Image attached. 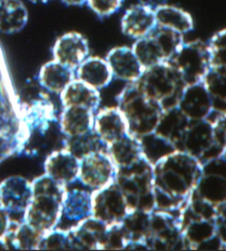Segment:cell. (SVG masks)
Returning <instances> with one entry per match:
<instances>
[{
	"label": "cell",
	"mask_w": 226,
	"mask_h": 251,
	"mask_svg": "<svg viewBox=\"0 0 226 251\" xmlns=\"http://www.w3.org/2000/svg\"><path fill=\"white\" fill-rule=\"evenodd\" d=\"M202 164L182 151H174L153 164L155 210L179 213L199 179Z\"/></svg>",
	"instance_id": "obj_1"
},
{
	"label": "cell",
	"mask_w": 226,
	"mask_h": 251,
	"mask_svg": "<svg viewBox=\"0 0 226 251\" xmlns=\"http://www.w3.org/2000/svg\"><path fill=\"white\" fill-rule=\"evenodd\" d=\"M217 208L191 195L179 212L187 251H226L217 234Z\"/></svg>",
	"instance_id": "obj_2"
},
{
	"label": "cell",
	"mask_w": 226,
	"mask_h": 251,
	"mask_svg": "<svg viewBox=\"0 0 226 251\" xmlns=\"http://www.w3.org/2000/svg\"><path fill=\"white\" fill-rule=\"evenodd\" d=\"M31 186V201L23 220L45 234L57 228L62 220L64 197L68 188L45 174L34 179Z\"/></svg>",
	"instance_id": "obj_3"
},
{
	"label": "cell",
	"mask_w": 226,
	"mask_h": 251,
	"mask_svg": "<svg viewBox=\"0 0 226 251\" xmlns=\"http://www.w3.org/2000/svg\"><path fill=\"white\" fill-rule=\"evenodd\" d=\"M117 106L126 120L130 135L142 139L154 133L163 109L140 90L136 81L128 82L117 97Z\"/></svg>",
	"instance_id": "obj_4"
},
{
	"label": "cell",
	"mask_w": 226,
	"mask_h": 251,
	"mask_svg": "<svg viewBox=\"0 0 226 251\" xmlns=\"http://www.w3.org/2000/svg\"><path fill=\"white\" fill-rule=\"evenodd\" d=\"M114 182L122 191L129 211H154L153 163L145 155L130 166L117 168Z\"/></svg>",
	"instance_id": "obj_5"
},
{
	"label": "cell",
	"mask_w": 226,
	"mask_h": 251,
	"mask_svg": "<svg viewBox=\"0 0 226 251\" xmlns=\"http://www.w3.org/2000/svg\"><path fill=\"white\" fill-rule=\"evenodd\" d=\"M136 83L149 99L159 104L163 111L178 106L185 83L170 61L143 70Z\"/></svg>",
	"instance_id": "obj_6"
},
{
	"label": "cell",
	"mask_w": 226,
	"mask_h": 251,
	"mask_svg": "<svg viewBox=\"0 0 226 251\" xmlns=\"http://www.w3.org/2000/svg\"><path fill=\"white\" fill-rule=\"evenodd\" d=\"M185 42L184 35L156 26L147 36L136 39L132 49L143 69L170 61Z\"/></svg>",
	"instance_id": "obj_7"
},
{
	"label": "cell",
	"mask_w": 226,
	"mask_h": 251,
	"mask_svg": "<svg viewBox=\"0 0 226 251\" xmlns=\"http://www.w3.org/2000/svg\"><path fill=\"white\" fill-rule=\"evenodd\" d=\"M145 243L149 251H186L179 213L159 210L151 211Z\"/></svg>",
	"instance_id": "obj_8"
},
{
	"label": "cell",
	"mask_w": 226,
	"mask_h": 251,
	"mask_svg": "<svg viewBox=\"0 0 226 251\" xmlns=\"http://www.w3.org/2000/svg\"><path fill=\"white\" fill-rule=\"evenodd\" d=\"M192 194L217 209L226 204V151L202 163L199 179Z\"/></svg>",
	"instance_id": "obj_9"
},
{
	"label": "cell",
	"mask_w": 226,
	"mask_h": 251,
	"mask_svg": "<svg viewBox=\"0 0 226 251\" xmlns=\"http://www.w3.org/2000/svg\"><path fill=\"white\" fill-rule=\"evenodd\" d=\"M185 85L203 81L210 69L208 45L203 41L184 42L170 60Z\"/></svg>",
	"instance_id": "obj_10"
},
{
	"label": "cell",
	"mask_w": 226,
	"mask_h": 251,
	"mask_svg": "<svg viewBox=\"0 0 226 251\" xmlns=\"http://www.w3.org/2000/svg\"><path fill=\"white\" fill-rule=\"evenodd\" d=\"M179 151L189 154L201 164L223 152L216 141L213 121L209 119L190 121Z\"/></svg>",
	"instance_id": "obj_11"
},
{
	"label": "cell",
	"mask_w": 226,
	"mask_h": 251,
	"mask_svg": "<svg viewBox=\"0 0 226 251\" xmlns=\"http://www.w3.org/2000/svg\"><path fill=\"white\" fill-rule=\"evenodd\" d=\"M128 212L126 198L114 181L92 192V217L104 224L119 223Z\"/></svg>",
	"instance_id": "obj_12"
},
{
	"label": "cell",
	"mask_w": 226,
	"mask_h": 251,
	"mask_svg": "<svg viewBox=\"0 0 226 251\" xmlns=\"http://www.w3.org/2000/svg\"><path fill=\"white\" fill-rule=\"evenodd\" d=\"M116 170L107 151L93 153L80 160L78 181L93 192L113 183Z\"/></svg>",
	"instance_id": "obj_13"
},
{
	"label": "cell",
	"mask_w": 226,
	"mask_h": 251,
	"mask_svg": "<svg viewBox=\"0 0 226 251\" xmlns=\"http://www.w3.org/2000/svg\"><path fill=\"white\" fill-rule=\"evenodd\" d=\"M53 59L75 70L90 55L86 37L78 32H69L58 38L53 47Z\"/></svg>",
	"instance_id": "obj_14"
},
{
	"label": "cell",
	"mask_w": 226,
	"mask_h": 251,
	"mask_svg": "<svg viewBox=\"0 0 226 251\" xmlns=\"http://www.w3.org/2000/svg\"><path fill=\"white\" fill-rule=\"evenodd\" d=\"M178 107L190 121L208 119L213 113L212 103L203 81L185 85Z\"/></svg>",
	"instance_id": "obj_15"
},
{
	"label": "cell",
	"mask_w": 226,
	"mask_h": 251,
	"mask_svg": "<svg viewBox=\"0 0 226 251\" xmlns=\"http://www.w3.org/2000/svg\"><path fill=\"white\" fill-rule=\"evenodd\" d=\"M32 198L31 182L21 176L0 183V203L10 214H24Z\"/></svg>",
	"instance_id": "obj_16"
},
{
	"label": "cell",
	"mask_w": 226,
	"mask_h": 251,
	"mask_svg": "<svg viewBox=\"0 0 226 251\" xmlns=\"http://www.w3.org/2000/svg\"><path fill=\"white\" fill-rule=\"evenodd\" d=\"M107 225L93 217L68 229L70 251L100 250Z\"/></svg>",
	"instance_id": "obj_17"
},
{
	"label": "cell",
	"mask_w": 226,
	"mask_h": 251,
	"mask_svg": "<svg viewBox=\"0 0 226 251\" xmlns=\"http://www.w3.org/2000/svg\"><path fill=\"white\" fill-rule=\"evenodd\" d=\"M80 160L68 150L50 153L45 161V174L68 188L78 181Z\"/></svg>",
	"instance_id": "obj_18"
},
{
	"label": "cell",
	"mask_w": 226,
	"mask_h": 251,
	"mask_svg": "<svg viewBox=\"0 0 226 251\" xmlns=\"http://www.w3.org/2000/svg\"><path fill=\"white\" fill-rule=\"evenodd\" d=\"M105 59L113 73V78L127 83L138 80L144 70L132 47L128 46L114 47L107 53Z\"/></svg>",
	"instance_id": "obj_19"
},
{
	"label": "cell",
	"mask_w": 226,
	"mask_h": 251,
	"mask_svg": "<svg viewBox=\"0 0 226 251\" xmlns=\"http://www.w3.org/2000/svg\"><path fill=\"white\" fill-rule=\"evenodd\" d=\"M189 123L190 121L178 106L166 109L162 112L153 135L179 151Z\"/></svg>",
	"instance_id": "obj_20"
},
{
	"label": "cell",
	"mask_w": 226,
	"mask_h": 251,
	"mask_svg": "<svg viewBox=\"0 0 226 251\" xmlns=\"http://www.w3.org/2000/svg\"><path fill=\"white\" fill-rule=\"evenodd\" d=\"M93 129L106 145L128 133L127 122L118 106L98 109Z\"/></svg>",
	"instance_id": "obj_21"
},
{
	"label": "cell",
	"mask_w": 226,
	"mask_h": 251,
	"mask_svg": "<svg viewBox=\"0 0 226 251\" xmlns=\"http://www.w3.org/2000/svg\"><path fill=\"white\" fill-rule=\"evenodd\" d=\"M156 26L155 10L139 3L128 7L121 18L123 34L135 40L147 36Z\"/></svg>",
	"instance_id": "obj_22"
},
{
	"label": "cell",
	"mask_w": 226,
	"mask_h": 251,
	"mask_svg": "<svg viewBox=\"0 0 226 251\" xmlns=\"http://www.w3.org/2000/svg\"><path fill=\"white\" fill-rule=\"evenodd\" d=\"M59 95L63 108L79 106L90 109L94 112H97L99 109L100 90H95L76 78Z\"/></svg>",
	"instance_id": "obj_23"
},
{
	"label": "cell",
	"mask_w": 226,
	"mask_h": 251,
	"mask_svg": "<svg viewBox=\"0 0 226 251\" xmlns=\"http://www.w3.org/2000/svg\"><path fill=\"white\" fill-rule=\"evenodd\" d=\"M75 78L95 90L106 88L113 81V73L105 58L88 57L75 69Z\"/></svg>",
	"instance_id": "obj_24"
},
{
	"label": "cell",
	"mask_w": 226,
	"mask_h": 251,
	"mask_svg": "<svg viewBox=\"0 0 226 251\" xmlns=\"http://www.w3.org/2000/svg\"><path fill=\"white\" fill-rule=\"evenodd\" d=\"M95 112L79 106L64 107L59 118V127L65 137L82 135L93 130Z\"/></svg>",
	"instance_id": "obj_25"
},
{
	"label": "cell",
	"mask_w": 226,
	"mask_h": 251,
	"mask_svg": "<svg viewBox=\"0 0 226 251\" xmlns=\"http://www.w3.org/2000/svg\"><path fill=\"white\" fill-rule=\"evenodd\" d=\"M90 217H92V192L83 189L67 190L62 205V219L72 222L75 226Z\"/></svg>",
	"instance_id": "obj_26"
},
{
	"label": "cell",
	"mask_w": 226,
	"mask_h": 251,
	"mask_svg": "<svg viewBox=\"0 0 226 251\" xmlns=\"http://www.w3.org/2000/svg\"><path fill=\"white\" fill-rule=\"evenodd\" d=\"M107 153L116 168L130 166L145 155L141 141L129 133L107 144Z\"/></svg>",
	"instance_id": "obj_27"
},
{
	"label": "cell",
	"mask_w": 226,
	"mask_h": 251,
	"mask_svg": "<svg viewBox=\"0 0 226 251\" xmlns=\"http://www.w3.org/2000/svg\"><path fill=\"white\" fill-rule=\"evenodd\" d=\"M150 212L132 211L121 221L123 228L127 233L129 244L126 251H149L145 241L149 229Z\"/></svg>",
	"instance_id": "obj_28"
},
{
	"label": "cell",
	"mask_w": 226,
	"mask_h": 251,
	"mask_svg": "<svg viewBox=\"0 0 226 251\" xmlns=\"http://www.w3.org/2000/svg\"><path fill=\"white\" fill-rule=\"evenodd\" d=\"M157 26L165 27L182 35L195 28L194 18L187 11L176 5H165L155 10Z\"/></svg>",
	"instance_id": "obj_29"
},
{
	"label": "cell",
	"mask_w": 226,
	"mask_h": 251,
	"mask_svg": "<svg viewBox=\"0 0 226 251\" xmlns=\"http://www.w3.org/2000/svg\"><path fill=\"white\" fill-rule=\"evenodd\" d=\"M74 79L75 70L54 59L45 64L39 72L40 84L54 94H60Z\"/></svg>",
	"instance_id": "obj_30"
},
{
	"label": "cell",
	"mask_w": 226,
	"mask_h": 251,
	"mask_svg": "<svg viewBox=\"0 0 226 251\" xmlns=\"http://www.w3.org/2000/svg\"><path fill=\"white\" fill-rule=\"evenodd\" d=\"M28 14L22 0H0V32L14 34L23 30Z\"/></svg>",
	"instance_id": "obj_31"
},
{
	"label": "cell",
	"mask_w": 226,
	"mask_h": 251,
	"mask_svg": "<svg viewBox=\"0 0 226 251\" xmlns=\"http://www.w3.org/2000/svg\"><path fill=\"white\" fill-rule=\"evenodd\" d=\"M42 236V233L23 220L22 222L12 221L9 230L5 234L4 240L8 247V250L14 249L33 251L37 250Z\"/></svg>",
	"instance_id": "obj_32"
},
{
	"label": "cell",
	"mask_w": 226,
	"mask_h": 251,
	"mask_svg": "<svg viewBox=\"0 0 226 251\" xmlns=\"http://www.w3.org/2000/svg\"><path fill=\"white\" fill-rule=\"evenodd\" d=\"M64 148L72 153L79 160L93 153L107 151V145L94 129L82 135L65 137Z\"/></svg>",
	"instance_id": "obj_33"
},
{
	"label": "cell",
	"mask_w": 226,
	"mask_h": 251,
	"mask_svg": "<svg viewBox=\"0 0 226 251\" xmlns=\"http://www.w3.org/2000/svg\"><path fill=\"white\" fill-rule=\"evenodd\" d=\"M203 81L211 99L213 112L226 114V70L210 68Z\"/></svg>",
	"instance_id": "obj_34"
},
{
	"label": "cell",
	"mask_w": 226,
	"mask_h": 251,
	"mask_svg": "<svg viewBox=\"0 0 226 251\" xmlns=\"http://www.w3.org/2000/svg\"><path fill=\"white\" fill-rule=\"evenodd\" d=\"M207 45L210 68L226 70V28L216 32Z\"/></svg>",
	"instance_id": "obj_35"
},
{
	"label": "cell",
	"mask_w": 226,
	"mask_h": 251,
	"mask_svg": "<svg viewBox=\"0 0 226 251\" xmlns=\"http://www.w3.org/2000/svg\"><path fill=\"white\" fill-rule=\"evenodd\" d=\"M129 241L127 233L123 228L121 222L110 225L104 233V239L101 243L100 250L104 251H126Z\"/></svg>",
	"instance_id": "obj_36"
},
{
	"label": "cell",
	"mask_w": 226,
	"mask_h": 251,
	"mask_svg": "<svg viewBox=\"0 0 226 251\" xmlns=\"http://www.w3.org/2000/svg\"><path fill=\"white\" fill-rule=\"evenodd\" d=\"M37 250L70 251L68 230L57 228L43 234Z\"/></svg>",
	"instance_id": "obj_37"
},
{
	"label": "cell",
	"mask_w": 226,
	"mask_h": 251,
	"mask_svg": "<svg viewBox=\"0 0 226 251\" xmlns=\"http://www.w3.org/2000/svg\"><path fill=\"white\" fill-rule=\"evenodd\" d=\"M124 0H88L87 4L101 18L109 17L121 8Z\"/></svg>",
	"instance_id": "obj_38"
},
{
	"label": "cell",
	"mask_w": 226,
	"mask_h": 251,
	"mask_svg": "<svg viewBox=\"0 0 226 251\" xmlns=\"http://www.w3.org/2000/svg\"><path fill=\"white\" fill-rule=\"evenodd\" d=\"M212 121L217 145L226 152V114H218Z\"/></svg>",
	"instance_id": "obj_39"
},
{
	"label": "cell",
	"mask_w": 226,
	"mask_h": 251,
	"mask_svg": "<svg viewBox=\"0 0 226 251\" xmlns=\"http://www.w3.org/2000/svg\"><path fill=\"white\" fill-rule=\"evenodd\" d=\"M11 214L0 204V239H4L12 224Z\"/></svg>",
	"instance_id": "obj_40"
},
{
	"label": "cell",
	"mask_w": 226,
	"mask_h": 251,
	"mask_svg": "<svg viewBox=\"0 0 226 251\" xmlns=\"http://www.w3.org/2000/svg\"><path fill=\"white\" fill-rule=\"evenodd\" d=\"M137 1L140 5H143L145 6H148L151 9L156 10L157 8H158L159 6L167 4L168 0H137Z\"/></svg>",
	"instance_id": "obj_41"
},
{
	"label": "cell",
	"mask_w": 226,
	"mask_h": 251,
	"mask_svg": "<svg viewBox=\"0 0 226 251\" xmlns=\"http://www.w3.org/2000/svg\"><path fill=\"white\" fill-rule=\"evenodd\" d=\"M62 2L68 5H82L87 4L88 0H62Z\"/></svg>",
	"instance_id": "obj_42"
},
{
	"label": "cell",
	"mask_w": 226,
	"mask_h": 251,
	"mask_svg": "<svg viewBox=\"0 0 226 251\" xmlns=\"http://www.w3.org/2000/svg\"><path fill=\"white\" fill-rule=\"evenodd\" d=\"M5 250H8V247L6 245L4 239H0V251H5Z\"/></svg>",
	"instance_id": "obj_43"
},
{
	"label": "cell",
	"mask_w": 226,
	"mask_h": 251,
	"mask_svg": "<svg viewBox=\"0 0 226 251\" xmlns=\"http://www.w3.org/2000/svg\"><path fill=\"white\" fill-rule=\"evenodd\" d=\"M29 1H31L32 3H47L50 0H29Z\"/></svg>",
	"instance_id": "obj_44"
},
{
	"label": "cell",
	"mask_w": 226,
	"mask_h": 251,
	"mask_svg": "<svg viewBox=\"0 0 226 251\" xmlns=\"http://www.w3.org/2000/svg\"><path fill=\"white\" fill-rule=\"evenodd\" d=\"M0 204H1V203H0Z\"/></svg>",
	"instance_id": "obj_45"
}]
</instances>
